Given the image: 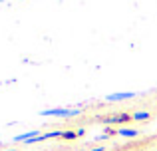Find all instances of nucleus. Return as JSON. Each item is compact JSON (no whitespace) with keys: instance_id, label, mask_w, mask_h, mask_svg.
<instances>
[{"instance_id":"20e7f679","label":"nucleus","mask_w":157,"mask_h":151,"mask_svg":"<svg viewBox=\"0 0 157 151\" xmlns=\"http://www.w3.org/2000/svg\"><path fill=\"white\" fill-rule=\"evenodd\" d=\"M38 135H42V133H40L38 129H30V131H26V133H20V135H16V137H14V141H16V143H18V141L26 143V141L34 139V137H38Z\"/></svg>"},{"instance_id":"6e6552de","label":"nucleus","mask_w":157,"mask_h":151,"mask_svg":"<svg viewBox=\"0 0 157 151\" xmlns=\"http://www.w3.org/2000/svg\"><path fill=\"white\" fill-rule=\"evenodd\" d=\"M92 151H105V147H94Z\"/></svg>"},{"instance_id":"f03ea898","label":"nucleus","mask_w":157,"mask_h":151,"mask_svg":"<svg viewBox=\"0 0 157 151\" xmlns=\"http://www.w3.org/2000/svg\"><path fill=\"white\" fill-rule=\"evenodd\" d=\"M131 97H135V92H115V93L105 96V101L113 104V101H123V100H131Z\"/></svg>"},{"instance_id":"0eeeda50","label":"nucleus","mask_w":157,"mask_h":151,"mask_svg":"<svg viewBox=\"0 0 157 151\" xmlns=\"http://www.w3.org/2000/svg\"><path fill=\"white\" fill-rule=\"evenodd\" d=\"M62 137H64V139H76L78 133L76 131H62Z\"/></svg>"},{"instance_id":"39448f33","label":"nucleus","mask_w":157,"mask_h":151,"mask_svg":"<svg viewBox=\"0 0 157 151\" xmlns=\"http://www.w3.org/2000/svg\"><path fill=\"white\" fill-rule=\"evenodd\" d=\"M131 117H133V121H147V119L151 117V113H149V111H145V109H141V111L131 113Z\"/></svg>"},{"instance_id":"7ed1b4c3","label":"nucleus","mask_w":157,"mask_h":151,"mask_svg":"<svg viewBox=\"0 0 157 151\" xmlns=\"http://www.w3.org/2000/svg\"><path fill=\"white\" fill-rule=\"evenodd\" d=\"M129 119H133V117H131L129 113L121 111V113H115V115H107L104 121L105 123H123V121H129Z\"/></svg>"},{"instance_id":"423d86ee","label":"nucleus","mask_w":157,"mask_h":151,"mask_svg":"<svg viewBox=\"0 0 157 151\" xmlns=\"http://www.w3.org/2000/svg\"><path fill=\"white\" fill-rule=\"evenodd\" d=\"M137 133H139V129H127V127L117 129V135H121V137H135Z\"/></svg>"},{"instance_id":"1a4fd4ad","label":"nucleus","mask_w":157,"mask_h":151,"mask_svg":"<svg viewBox=\"0 0 157 151\" xmlns=\"http://www.w3.org/2000/svg\"><path fill=\"white\" fill-rule=\"evenodd\" d=\"M8 151H18V149H8Z\"/></svg>"},{"instance_id":"f257e3e1","label":"nucleus","mask_w":157,"mask_h":151,"mask_svg":"<svg viewBox=\"0 0 157 151\" xmlns=\"http://www.w3.org/2000/svg\"><path fill=\"white\" fill-rule=\"evenodd\" d=\"M80 109H68V108H52V109H44L40 111V115L46 117H78L80 115Z\"/></svg>"}]
</instances>
